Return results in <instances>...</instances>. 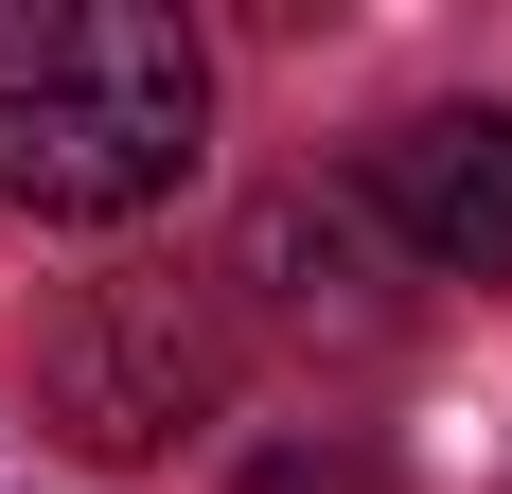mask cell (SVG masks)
I'll use <instances>...</instances> for the list:
<instances>
[{"mask_svg": "<svg viewBox=\"0 0 512 494\" xmlns=\"http://www.w3.org/2000/svg\"><path fill=\"white\" fill-rule=\"evenodd\" d=\"M212 142V53L177 0H18L0 18V195L53 230L177 195Z\"/></svg>", "mask_w": 512, "mask_h": 494, "instance_id": "obj_1", "label": "cell"}, {"mask_svg": "<svg viewBox=\"0 0 512 494\" xmlns=\"http://www.w3.org/2000/svg\"><path fill=\"white\" fill-rule=\"evenodd\" d=\"M53 406H71V442H177L212 389H230V318H212V283H89L71 318H53Z\"/></svg>", "mask_w": 512, "mask_h": 494, "instance_id": "obj_2", "label": "cell"}, {"mask_svg": "<svg viewBox=\"0 0 512 494\" xmlns=\"http://www.w3.org/2000/svg\"><path fill=\"white\" fill-rule=\"evenodd\" d=\"M371 212L407 230L424 283H512V106H442L371 159Z\"/></svg>", "mask_w": 512, "mask_h": 494, "instance_id": "obj_3", "label": "cell"}, {"mask_svg": "<svg viewBox=\"0 0 512 494\" xmlns=\"http://www.w3.org/2000/svg\"><path fill=\"white\" fill-rule=\"evenodd\" d=\"M230 283H248L283 336H336V353H371V336H389L371 247H354V212H336V195H265V212H248V247H230Z\"/></svg>", "mask_w": 512, "mask_h": 494, "instance_id": "obj_4", "label": "cell"}, {"mask_svg": "<svg viewBox=\"0 0 512 494\" xmlns=\"http://www.w3.org/2000/svg\"><path fill=\"white\" fill-rule=\"evenodd\" d=\"M248 494H371V477H354V459H301V442H265V459H248Z\"/></svg>", "mask_w": 512, "mask_h": 494, "instance_id": "obj_5", "label": "cell"}]
</instances>
